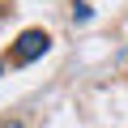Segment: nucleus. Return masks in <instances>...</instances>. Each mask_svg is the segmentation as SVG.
I'll return each mask as SVG.
<instances>
[{"label": "nucleus", "mask_w": 128, "mask_h": 128, "mask_svg": "<svg viewBox=\"0 0 128 128\" xmlns=\"http://www.w3.org/2000/svg\"><path fill=\"white\" fill-rule=\"evenodd\" d=\"M47 47H51V34L47 30H22L17 43H13V51H9V64L26 68V64H34L38 56H47Z\"/></svg>", "instance_id": "obj_1"}, {"label": "nucleus", "mask_w": 128, "mask_h": 128, "mask_svg": "<svg viewBox=\"0 0 128 128\" xmlns=\"http://www.w3.org/2000/svg\"><path fill=\"white\" fill-rule=\"evenodd\" d=\"M94 17V9L86 4V0H77V4H73V22H90Z\"/></svg>", "instance_id": "obj_2"}, {"label": "nucleus", "mask_w": 128, "mask_h": 128, "mask_svg": "<svg viewBox=\"0 0 128 128\" xmlns=\"http://www.w3.org/2000/svg\"><path fill=\"white\" fill-rule=\"evenodd\" d=\"M0 73H4V64H0Z\"/></svg>", "instance_id": "obj_3"}]
</instances>
